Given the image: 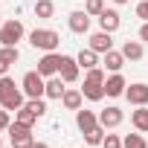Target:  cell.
<instances>
[{
	"label": "cell",
	"mask_w": 148,
	"mask_h": 148,
	"mask_svg": "<svg viewBox=\"0 0 148 148\" xmlns=\"http://www.w3.org/2000/svg\"><path fill=\"white\" fill-rule=\"evenodd\" d=\"M113 3H116V6H122V3H128V0H113Z\"/></svg>",
	"instance_id": "e575fe53"
},
{
	"label": "cell",
	"mask_w": 148,
	"mask_h": 148,
	"mask_svg": "<svg viewBox=\"0 0 148 148\" xmlns=\"http://www.w3.org/2000/svg\"><path fill=\"white\" fill-rule=\"evenodd\" d=\"M9 125H12V119H9V110L3 108V110H0V131H6Z\"/></svg>",
	"instance_id": "4dcf8cb0"
},
{
	"label": "cell",
	"mask_w": 148,
	"mask_h": 148,
	"mask_svg": "<svg viewBox=\"0 0 148 148\" xmlns=\"http://www.w3.org/2000/svg\"><path fill=\"white\" fill-rule=\"evenodd\" d=\"M102 148H122V139H119L116 134H105V139H102Z\"/></svg>",
	"instance_id": "f1b7e54d"
},
{
	"label": "cell",
	"mask_w": 148,
	"mask_h": 148,
	"mask_svg": "<svg viewBox=\"0 0 148 148\" xmlns=\"http://www.w3.org/2000/svg\"><path fill=\"white\" fill-rule=\"evenodd\" d=\"M105 70H110V73H119L122 67H125V55L122 52H116V49H110V52H105Z\"/></svg>",
	"instance_id": "ac0fdd59"
},
{
	"label": "cell",
	"mask_w": 148,
	"mask_h": 148,
	"mask_svg": "<svg viewBox=\"0 0 148 148\" xmlns=\"http://www.w3.org/2000/svg\"><path fill=\"white\" fill-rule=\"evenodd\" d=\"M0 148H3V139H0Z\"/></svg>",
	"instance_id": "d590c367"
},
{
	"label": "cell",
	"mask_w": 148,
	"mask_h": 148,
	"mask_svg": "<svg viewBox=\"0 0 148 148\" xmlns=\"http://www.w3.org/2000/svg\"><path fill=\"white\" fill-rule=\"evenodd\" d=\"M82 93H84V99H90V102H102V99L108 96L102 82H87V79H84V87H82Z\"/></svg>",
	"instance_id": "9a60e30c"
},
{
	"label": "cell",
	"mask_w": 148,
	"mask_h": 148,
	"mask_svg": "<svg viewBox=\"0 0 148 148\" xmlns=\"http://www.w3.org/2000/svg\"><path fill=\"white\" fill-rule=\"evenodd\" d=\"M122 148H148V142H145L142 134L136 131V134H128V136L122 139Z\"/></svg>",
	"instance_id": "603a6c76"
},
{
	"label": "cell",
	"mask_w": 148,
	"mask_h": 148,
	"mask_svg": "<svg viewBox=\"0 0 148 148\" xmlns=\"http://www.w3.org/2000/svg\"><path fill=\"white\" fill-rule=\"evenodd\" d=\"M139 38H142V41H148V21L142 23V29H139Z\"/></svg>",
	"instance_id": "d6a6232c"
},
{
	"label": "cell",
	"mask_w": 148,
	"mask_h": 148,
	"mask_svg": "<svg viewBox=\"0 0 148 148\" xmlns=\"http://www.w3.org/2000/svg\"><path fill=\"white\" fill-rule=\"evenodd\" d=\"M99 26H102L105 32H110V35H113V32L122 26V18H119V12H116V9H105V12L99 15Z\"/></svg>",
	"instance_id": "7c38bea8"
},
{
	"label": "cell",
	"mask_w": 148,
	"mask_h": 148,
	"mask_svg": "<svg viewBox=\"0 0 148 148\" xmlns=\"http://www.w3.org/2000/svg\"><path fill=\"white\" fill-rule=\"evenodd\" d=\"M64 84H67V82H64L61 76H49V79H47V99H61L64 90H67Z\"/></svg>",
	"instance_id": "e0dca14e"
},
{
	"label": "cell",
	"mask_w": 148,
	"mask_h": 148,
	"mask_svg": "<svg viewBox=\"0 0 148 148\" xmlns=\"http://www.w3.org/2000/svg\"><path fill=\"white\" fill-rule=\"evenodd\" d=\"M32 148H49L47 142H32Z\"/></svg>",
	"instance_id": "836d02e7"
},
{
	"label": "cell",
	"mask_w": 148,
	"mask_h": 148,
	"mask_svg": "<svg viewBox=\"0 0 148 148\" xmlns=\"http://www.w3.org/2000/svg\"><path fill=\"white\" fill-rule=\"evenodd\" d=\"M131 125H134L139 134H148V105H139V108L131 113Z\"/></svg>",
	"instance_id": "2e32d148"
},
{
	"label": "cell",
	"mask_w": 148,
	"mask_h": 148,
	"mask_svg": "<svg viewBox=\"0 0 148 148\" xmlns=\"http://www.w3.org/2000/svg\"><path fill=\"white\" fill-rule=\"evenodd\" d=\"M79 73H82V67H79V61H76V58H70V55H64V58H61V70H58V76H61L67 84L79 82Z\"/></svg>",
	"instance_id": "52a82bcc"
},
{
	"label": "cell",
	"mask_w": 148,
	"mask_h": 148,
	"mask_svg": "<svg viewBox=\"0 0 148 148\" xmlns=\"http://www.w3.org/2000/svg\"><path fill=\"white\" fill-rule=\"evenodd\" d=\"M82 102H84L82 87H79V90H76V87H67V90H64V96H61V105H64L67 110H79V108H82Z\"/></svg>",
	"instance_id": "5bb4252c"
},
{
	"label": "cell",
	"mask_w": 148,
	"mask_h": 148,
	"mask_svg": "<svg viewBox=\"0 0 148 148\" xmlns=\"http://www.w3.org/2000/svg\"><path fill=\"white\" fill-rule=\"evenodd\" d=\"M76 61H79V67H82V70H90V67H99V52H93V49L87 47V49H82V52L76 55Z\"/></svg>",
	"instance_id": "ffe728a7"
},
{
	"label": "cell",
	"mask_w": 148,
	"mask_h": 148,
	"mask_svg": "<svg viewBox=\"0 0 148 148\" xmlns=\"http://www.w3.org/2000/svg\"><path fill=\"white\" fill-rule=\"evenodd\" d=\"M21 90L26 93V99H44L47 96V79L38 70H29L23 76V82H21Z\"/></svg>",
	"instance_id": "3957f363"
},
{
	"label": "cell",
	"mask_w": 148,
	"mask_h": 148,
	"mask_svg": "<svg viewBox=\"0 0 148 148\" xmlns=\"http://www.w3.org/2000/svg\"><path fill=\"white\" fill-rule=\"evenodd\" d=\"M76 125H79V131L84 134V131H90V128L99 125V116H96L93 110H87V108H79V110H76Z\"/></svg>",
	"instance_id": "4fadbf2b"
},
{
	"label": "cell",
	"mask_w": 148,
	"mask_h": 148,
	"mask_svg": "<svg viewBox=\"0 0 148 148\" xmlns=\"http://www.w3.org/2000/svg\"><path fill=\"white\" fill-rule=\"evenodd\" d=\"M55 15V3H52V0H38V3H35V18H52Z\"/></svg>",
	"instance_id": "44dd1931"
},
{
	"label": "cell",
	"mask_w": 148,
	"mask_h": 148,
	"mask_svg": "<svg viewBox=\"0 0 148 148\" xmlns=\"http://www.w3.org/2000/svg\"><path fill=\"white\" fill-rule=\"evenodd\" d=\"M84 12H87L90 18H93V15L99 18V15L105 12V0H87V3H84Z\"/></svg>",
	"instance_id": "4316f807"
},
{
	"label": "cell",
	"mask_w": 148,
	"mask_h": 148,
	"mask_svg": "<svg viewBox=\"0 0 148 148\" xmlns=\"http://www.w3.org/2000/svg\"><path fill=\"white\" fill-rule=\"evenodd\" d=\"M125 90H128V82L122 79V73H113L110 79H105V93L108 96H125Z\"/></svg>",
	"instance_id": "8fae6325"
},
{
	"label": "cell",
	"mask_w": 148,
	"mask_h": 148,
	"mask_svg": "<svg viewBox=\"0 0 148 148\" xmlns=\"http://www.w3.org/2000/svg\"><path fill=\"white\" fill-rule=\"evenodd\" d=\"M23 35H26L23 23L12 18V21H6L0 26V47H18V41H23Z\"/></svg>",
	"instance_id": "277c9868"
},
{
	"label": "cell",
	"mask_w": 148,
	"mask_h": 148,
	"mask_svg": "<svg viewBox=\"0 0 148 148\" xmlns=\"http://www.w3.org/2000/svg\"><path fill=\"white\" fill-rule=\"evenodd\" d=\"M23 108H29V110H32L38 119L47 113V102H44V99H26V105H23Z\"/></svg>",
	"instance_id": "d4e9b609"
},
{
	"label": "cell",
	"mask_w": 148,
	"mask_h": 148,
	"mask_svg": "<svg viewBox=\"0 0 148 148\" xmlns=\"http://www.w3.org/2000/svg\"><path fill=\"white\" fill-rule=\"evenodd\" d=\"M15 119H18V122H23V125H29V128L38 122V116H35L29 108H21V110H15Z\"/></svg>",
	"instance_id": "484cf974"
},
{
	"label": "cell",
	"mask_w": 148,
	"mask_h": 148,
	"mask_svg": "<svg viewBox=\"0 0 148 148\" xmlns=\"http://www.w3.org/2000/svg\"><path fill=\"white\" fill-rule=\"evenodd\" d=\"M29 44L35 49H44V52H55L58 44H61V35L55 29H32L29 32Z\"/></svg>",
	"instance_id": "7a4b0ae2"
},
{
	"label": "cell",
	"mask_w": 148,
	"mask_h": 148,
	"mask_svg": "<svg viewBox=\"0 0 148 148\" xmlns=\"http://www.w3.org/2000/svg\"><path fill=\"white\" fill-rule=\"evenodd\" d=\"M0 58H3V61H9V64H18L21 52H18V47H0Z\"/></svg>",
	"instance_id": "83f0119b"
},
{
	"label": "cell",
	"mask_w": 148,
	"mask_h": 148,
	"mask_svg": "<svg viewBox=\"0 0 148 148\" xmlns=\"http://www.w3.org/2000/svg\"><path fill=\"white\" fill-rule=\"evenodd\" d=\"M67 26H70V32H76V35H84V32H90V15H87L84 9H76V12H70V18H67Z\"/></svg>",
	"instance_id": "8992f818"
},
{
	"label": "cell",
	"mask_w": 148,
	"mask_h": 148,
	"mask_svg": "<svg viewBox=\"0 0 148 148\" xmlns=\"http://www.w3.org/2000/svg\"><path fill=\"white\" fill-rule=\"evenodd\" d=\"M136 18L148 21V0H139V6H136Z\"/></svg>",
	"instance_id": "f546056e"
},
{
	"label": "cell",
	"mask_w": 148,
	"mask_h": 148,
	"mask_svg": "<svg viewBox=\"0 0 148 148\" xmlns=\"http://www.w3.org/2000/svg\"><path fill=\"white\" fill-rule=\"evenodd\" d=\"M61 58H64V55H58V52H44V58L38 61V73H41L44 79L58 76V70H61Z\"/></svg>",
	"instance_id": "5b68a950"
},
{
	"label": "cell",
	"mask_w": 148,
	"mask_h": 148,
	"mask_svg": "<svg viewBox=\"0 0 148 148\" xmlns=\"http://www.w3.org/2000/svg\"><path fill=\"white\" fill-rule=\"evenodd\" d=\"M9 67H12L9 61H3V58H0V76H9Z\"/></svg>",
	"instance_id": "1f68e13d"
},
{
	"label": "cell",
	"mask_w": 148,
	"mask_h": 148,
	"mask_svg": "<svg viewBox=\"0 0 148 148\" xmlns=\"http://www.w3.org/2000/svg\"><path fill=\"white\" fill-rule=\"evenodd\" d=\"M125 99L131 102V105H148V84H142V82H136V84H131L128 90H125Z\"/></svg>",
	"instance_id": "30bf717a"
},
{
	"label": "cell",
	"mask_w": 148,
	"mask_h": 148,
	"mask_svg": "<svg viewBox=\"0 0 148 148\" xmlns=\"http://www.w3.org/2000/svg\"><path fill=\"white\" fill-rule=\"evenodd\" d=\"M90 49H93V52H99V55L110 52V49H113V38H110V32H105V29L93 32V35H90Z\"/></svg>",
	"instance_id": "ba28073f"
},
{
	"label": "cell",
	"mask_w": 148,
	"mask_h": 148,
	"mask_svg": "<svg viewBox=\"0 0 148 148\" xmlns=\"http://www.w3.org/2000/svg\"><path fill=\"white\" fill-rule=\"evenodd\" d=\"M122 119H125V113H122L116 105H110V108H105V110L99 113V125H102V128H119Z\"/></svg>",
	"instance_id": "9c48e42d"
},
{
	"label": "cell",
	"mask_w": 148,
	"mask_h": 148,
	"mask_svg": "<svg viewBox=\"0 0 148 148\" xmlns=\"http://www.w3.org/2000/svg\"><path fill=\"white\" fill-rule=\"evenodd\" d=\"M23 105H26V93L15 84V79L0 76V108H6L12 113V110H21Z\"/></svg>",
	"instance_id": "6da1fadb"
},
{
	"label": "cell",
	"mask_w": 148,
	"mask_h": 148,
	"mask_svg": "<svg viewBox=\"0 0 148 148\" xmlns=\"http://www.w3.org/2000/svg\"><path fill=\"white\" fill-rule=\"evenodd\" d=\"M32 142H35L32 131H26V134H18V136H12V148H32Z\"/></svg>",
	"instance_id": "cb8c5ba5"
},
{
	"label": "cell",
	"mask_w": 148,
	"mask_h": 148,
	"mask_svg": "<svg viewBox=\"0 0 148 148\" xmlns=\"http://www.w3.org/2000/svg\"><path fill=\"white\" fill-rule=\"evenodd\" d=\"M105 131H108V128H102V125H96V128L84 131V142H87V145H102V139H105Z\"/></svg>",
	"instance_id": "7402d4cb"
},
{
	"label": "cell",
	"mask_w": 148,
	"mask_h": 148,
	"mask_svg": "<svg viewBox=\"0 0 148 148\" xmlns=\"http://www.w3.org/2000/svg\"><path fill=\"white\" fill-rule=\"evenodd\" d=\"M142 52H145V49H142L139 41H125V44H122V55H125V61H139Z\"/></svg>",
	"instance_id": "d6986e66"
}]
</instances>
